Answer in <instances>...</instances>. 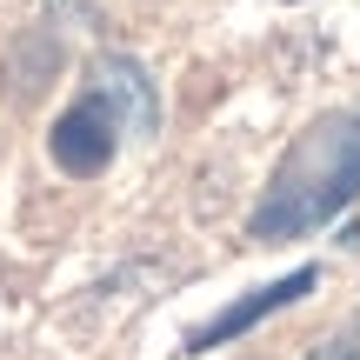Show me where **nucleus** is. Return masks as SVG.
I'll use <instances>...</instances> for the list:
<instances>
[{
	"label": "nucleus",
	"instance_id": "4",
	"mask_svg": "<svg viewBox=\"0 0 360 360\" xmlns=\"http://www.w3.org/2000/svg\"><path fill=\"white\" fill-rule=\"evenodd\" d=\"M307 360H360V307H354L340 327H327V334L314 340V354H307Z\"/></svg>",
	"mask_w": 360,
	"mask_h": 360
},
{
	"label": "nucleus",
	"instance_id": "3",
	"mask_svg": "<svg viewBox=\"0 0 360 360\" xmlns=\"http://www.w3.org/2000/svg\"><path fill=\"white\" fill-rule=\"evenodd\" d=\"M314 281H321V274L300 267V274H287V281H274V287H260V294H247V300H233V307H220L214 321H200V327L187 334V347H180V354H207V347H227V340H240L247 327H260L267 314H281V307H294L300 294H314Z\"/></svg>",
	"mask_w": 360,
	"mask_h": 360
},
{
	"label": "nucleus",
	"instance_id": "2",
	"mask_svg": "<svg viewBox=\"0 0 360 360\" xmlns=\"http://www.w3.org/2000/svg\"><path fill=\"white\" fill-rule=\"evenodd\" d=\"M154 127H160V101H154L147 67L127 60V53H101V60L87 67V94L53 120L47 154H53L60 174L94 180V174H107V160L120 154V134H141L147 141Z\"/></svg>",
	"mask_w": 360,
	"mask_h": 360
},
{
	"label": "nucleus",
	"instance_id": "1",
	"mask_svg": "<svg viewBox=\"0 0 360 360\" xmlns=\"http://www.w3.org/2000/svg\"><path fill=\"white\" fill-rule=\"evenodd\" d=\"M354 200H360V107H334L267 174L254 214H247V240L260 247L300 240V233L327 227L334 214H347Z\"/></svg>",
	"mask_w": 360,
	"mask_h": 360
}]
</instances>
